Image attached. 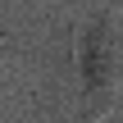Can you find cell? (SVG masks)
I'll return each instance as SVG.
<instances>
[{
  "instance_id": "obj_3",
  "label": "cell",
  "mask_w": 123,
  "mask_h": 123,
  "mask_svg": "<svg viewBox=\"0 0 123 123\" xmlns=\"http://www.w3.org/2000/svg\"><path fill=\"white\" fill-rule=\"evenodd\" d=\"M114 96H119V105H123V68H119V91H114Z\"/></svg>"
},
{
  "instance_id": "obj_1",
  "label": "cell",
  "mask_w": 123,
  "mask_h": 123,
  "mask_svg": "<svg viewBox=\"0 0 123 123\" xmlns=\"http://www.w3.org/2000/svg\"><path fill=\"white\" fill-rule=\"evenodd\" d=\"M73 64H78V96L82 110H100L119 91V68H123V18L119 9H96L82 18L73 32ZM119 105V100H114Z\"/></svg>"
},
{
  "instance_id": "obj_2",
  "label": "cell",
  "mask_w": 123,
  "mask_h": 123,
  "mask_svg": "<svg viewBox=\"0 0 123 123\" xmlns=\"http://www.w3.org/2000/svg\"><path fill=\"white\" fill-rule=\"evenodd\" d=\"M87 123H123V114H119V105H114V110H105L100 119H87Z\"/></svg>"
},
{
  "instance_id": "obj_4",
  "label": "cell",
  "mask_w": 123,
  "mask_h": 123,
  "mask_svg": "<svg viewBox=\"0 0 123 123\" xmlns=\"http://www.w3.org/2000/svg\"><path fill=\"white\" fill-rule=\"evenodd\" d=\"M119 18H123V0H119Z\"/></svg>"
}]
</instances>
